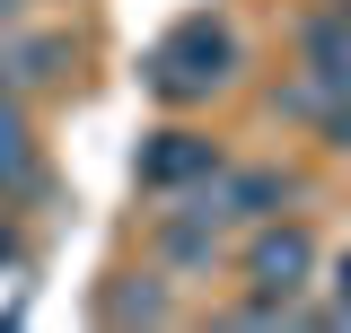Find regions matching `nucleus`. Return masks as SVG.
I'll return each mask as SVG.
<instances>
[{"mask_svg":"<svg viewBox=\"0 0 351 333\" xmlns=\"http://www.w3.org/2000/svg\"><path fill=\"white\" fill-rule=\"evenodd\" d=\"M0 18H18V0H0Z\"/></svg>","mask_w":351,"mask_h":333,"instance_id":"9d476101","label":"nucleus"},{"mask_svg":"<svg viewBox=\"0 0 351 333\" xmlns=\"http://www.w3.org/2000/svg\"><path fill=\"white\" fill-rule=\"evenodd\" d=\"M9 193H36V132H27V106L0 88V202Z\"/></svg>","mask_w":351,"mask_h":333,"instance_id":"0eeeda50","label":"nucleus"},{"mask_svg":"<svg viewBox=\"0 0 351 333\" xmlns=\"http://www.w3.org/2000/svg\"><path fill=\"white\" fill-rule=\"evenodd\" d=\"M71 71V36H0V88H53Z\"/></svg>","mask_w":351,"mask_h":333,"instance_id":"39448f33","label":"nucleus"},{"mask_svg":"<svg viewBox=\"0 0 351 333\" xmlns=\"http://www.w3.org/2000/svg\"><path fill=\"white\" fill-rule=\"evenodd\" d=\"M307 281H316V237H307L299 219H263L255 246H246V290L263 307H290Z\"/></svg>","mask_w":351,"mask_h":333,"instance_id":"f03ea898","label":"nucleus"},{"mask_svg":"<svg viewBox=\"0 0 351 333\" xmlns=\"http://www.w3.org/2000/svg\"><path fill=\"white\" fill-rule=\"evenodd\" d=\"M97 307H106V325H167V290H158V272H123Z\"/></svg>","mask_w":351,"mask_h":333,"instance_id":"6e6552de","label":"nucleus"},{"mask_svg":"<svg viewBox=\"0 0 351 333\" xmlns=\"http://www.w3.org/2000/svg\"><path fill=\"white\" fill-rule=\"evenodd\" d=\"M219 140H202V132H158L149 149H141V184L149 193H193L202 175H219Z\"/></svg>","mask_w":351,"mask_h":333,"instance_id":"7ed1b4c3","label":"nucleus"},{"mask_svg":"<svg viewBox=\"0 0 351 333\" xmlns=\"http://www.w3.org/2000/svg\"><path fill=\"white\" fill-rule=\"evenodd\" d=\"M334 9H343V18H351V0H334Z\"/></svg>","mask_w":351,"mask_h":333,"instance_id":"9b49d317","label":"nucleus"},{"mask_svg":"<svg viewBox=\"0 0 351 333\" xmlns=\"http://www.w3.org/2000/svg\"><path fill=\"white\" fill-rule=\"evenodd\" d=\"M202 193H211V210L219 219H272V210L290 202V175L281 166H219V175H202Z\"/></svg>","mask_w":351,"mask_h":333,"instance_id":"20e7f679","label":"nucleus"},{"mask_svg":"<svg viewBox=\"0 0 351 333\" xmlns=\"http://www.w3.org/2000/svg\"><path fill=\"white\" fill-rule=\"evenodd\" d=\"M141 79L158 88L167 106H202L211 88L237 79V36H228V18L211 9H193V18H176L167 36L149 44V62H141Z\"/></svg>","mask_w":351,"mask_h":333,"instance_id":"f257e3e1","label":"nucleus"},{"mask_svg":"<svg viewBox=\"0 0 351 333\" xmlns=\"http://www.w3.org/2000/svg\"><path fill=\"white\" fill-rule=\"evenodd\" d=\"M334 325H351V254L334 263Z\"/></svg>","mask_w":351,"mask_h":333,"instance_id":"1a4fd4ad","label":"nucleus"},{"mask_svg":"<svg viewBox=\"0 0 351 333\" xmlns=\"http://www.w3.org/2000/svg\"><path fill=\"white\" fill-rule=\"evenodd\" d=\"M299 53H307V79H325L334 97H351V18H343V9H325V18H307Z\"/></svg>","mask_w":351,"mask_h":333,"instance_id":"423d86ee","label":"nucleus"}]
</instances>
